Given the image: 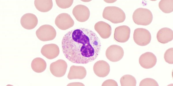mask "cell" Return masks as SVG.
<instances>
[{
    "label": "cell",
    "mask_w": 173,
    "mask_h": 86,
    "mask_svg": "<svg viewBox=\"0 0 173 86\" xmlns=\"http://www.w3.org/2000/svg\"><path fill=\"white\" fill-rule=\"evenodd\" d=\"M124 54V50L122 47L114 44L110 46L106 51V56L110 61L116 62L120 60Z\"/></svg>",
    "instance_id": "cell-6"
},
{
    "label": "cell",
    "mask_w": 173,
    "mask_h": 86,
    "mask_svg": "<svg viewBox=\"0 0 173 86\" xmlns=\"http://www.w3.org/2000/svg\"><path fill=\"white\" fill-rule=\"evenodd\" d=\"M103 17L114 24L123 22L126 18V15L120 8L114 6H109L104 9Z\"/></svg>",
    "instance_id": "cell-2"
},
{
    "label": "cell",
    "mask_w": 173,
    "mask_h": 86,
    "mask_svg": "<svg viewBox=\"0 0 173 86\" xmlns=\"http://www.w3.org/2000/svg\"><path fill=\"white\" fill-rule=\"evenodd\" d=\"M159 84L155 79L149 78L142 79L139 84L140 86H158Z\"/></svg>",
    "instance_id": "cell-22"
},
{
    "label": "cell",
    "mask_w": 173,
    "mask_h": 86,
    "mask_svg": "<svg viewBox=\"0 0 173 86\" xmlns=\"http://www.w3.org/2000/svg\"><path fill=\"white\" fill-rule=\"evenodd\" d=\"M157 58L153 53L146 52L140 57L139 62L140 66L145 69H149L153 67L156 64Z\"/></svg>",
    "instance_id": "cell-11"
},
{
    "label": "cell",
    "mask_w": 173,
    "mask_h": 86,
    "mask_svg": "<svg viewBox=\"0 0 173 86\" xmlns=\"http://www.w3.org/2000/svg\"><path fill=\"white\" fill-rule=\"evenodd\" d=\"M102 86H118L117 82L112 79H109L105 81L102 84Z\"/></svg>",
    "instance_id": "cell-25"
},
{
    "label": "cell",
    "mask_w": 173,
    "mask_h": 86,
    "mask_svg": "<svg viewBox=\"0 0 173 86\" xmlns=\"http://www.w3.org/2000/svg\"><path fill=\"white\" fill-rule=\"evenodd\" d=\"M133 20L136 24L142 26H147L152 22L153 15L151 12L148 9L139 8L133 13Z\"/></svg>",
    "instance_id": "cell-3"
},
{
    "label": "cell",
    "mask_w": 173,
    "mask_h": 86,
    "mask_svg": "<svg viewBox=\"0 0 173 86\" xmlns=\"http://www.w3.org/2000/svg\"><path fill=\"white\" fill-rule=\"evenodd\" d=\"M164 59L166 62L169 64H173V48L167 49L164 54Z\"/></svg>",
    "instance_id": "cell-24"
},
{
    "label": "cell",
    "mask_w": 173,
    "mask_h": 86,
    "mask_svg": "<svg viewBox=\"0 0 173 86\" xmlns=\"http://www.w3.org/2000/svg\"><path fill=\"white\" fill-rule=\"evenodd\" d=\"M94 29L102 38H108L111 35V26L104 21H100L97 22L95 25Z\"/></svg>",
    "instance_id": "cell-15"
},
{
    "label": "cell",
    "mask_w": 173,
    "mask_h": 86,
    "mask_svg": "<svg viewBox=\"0 0 173 86\" xmlns=\"http://www.w3.org/2000/svg\"><path fill=\"white\" fill-rule=\"evenodd\" d=\"M133 39L137 45L141 46H145L151 42V34L149 31L146 29L137 28L134 30Z\"/></svg>",
    "instance_id": "cell-5"
},
{
    "label": "cell",
    "mask_w": 173,
    "mask_h": 86,
    "mask_svg": "<svg viewBox=\"0 0 173 86\" xmlns=\"http://www.w3.org/2000/svg\"><path fill=\"white\" fill-rule=\"evenodd\" d=\"M62 48L66 58L75 63L86 64L95 60L100 51L101 44L97 35L85 28L74 29L63 36Z\"/></svg>",
    "instance_id": "cell-1"
},
{
    "label": "cell",
    "mask_w": 173,
    "mask_h": 86,
    "mask_svg": "<svg viewBox=\"0 0 173 86\" xmlns=\"http://www.w3.org/2000/svg\"><path fill=\"white\" fill-rule=\"evenodd\" d=\"M56 31L52 26L45 24L40 26L36 32V35L40 40L46 41L52 40L55 38Z\"/></svg>",
    "instance_id": "cell-4"
},
{
    "label": "cell",
    "mask_w": 173,
    "mask_h": 86,
    "mask_svg": "<svg viewBox=\"0 0 173 86\" xmlns=\"http://www.w3.org/2000/svg\"><path fill=\"white\" fill-rule=\"evenodd\" d=\"M120 83L121 86H136V80L132 75H126L121 78Z\"/></svg>",
    "instance_id": "cell-21"
},
{
    "label": "cell",
    "mask_w": 173,
    "mask_h": 86,
    "mask_svg": "<svg viewBox=\"0 0 173 86\" xmlns=\"http://www.w3.org/2000/svg\"><path fill=\"white\" fill-rule=\"evenodd\" d=\"M72 13L76 19L81 22L87 20L90 15V11L88 8L81 4L76 5L74 8Z\"/></svg>",
    "instance_id": "cell-10"
},
{
    "label": "cell",
    "mask_w": 173,
    "mask_h": 86,
    "mask_svg": "<svg viewBox=\"0 0 173 86\" xmlns=\"http://www.w3.org/2000/svg\"><path fill=\"white\" fill-rule=\"evenodd\" d=\"M159 7L165 13H170L173 11V0H161L159 2Z\"/></svg>",
    "instance_id": "cell-20"
},
{
    "label": "cell",
    "mask_w": 173,
    "mask_h": 86,
    "mask_svg": "<svg viewBox=\"0 0 173 86\" xmlns=\"http://www.w3.org/2000/svg\"><path fill=\"white\" fill-rule=\"evenodd\" d=\"M86 71L83 66L72 65L70 68L67 77L70 80L82 79L86 76Z\"/></svg>",
    "instance_id": "cell-16"
},
{
    "label": "cell",
    "mask_w": 173,
    "mask_h": 86,
    "mask_svg": "<svg viewBox=\"0 0 173 86\" xmlns=\"http://www.w3.org/2000/svg\"><path fill=\"white\" fill-rule=\"evenodd\" d=\"M34 4L37 10L43 12L48 11L52 9L53 6L52 0H35Z\"/></svg>",
    "instance_id": "cell-18"
},
{
    "label": "cell",
    "mask_w": 173,
    "mask_h": 86,
    "mask_svg": "<svg viewBox=\"0 0 173 86\" xmlns=\"http://www.w3.org/2000/svg\"><path fill=\"white\" fill-rule=\"evenodd\" d=\"M93 70L95 74L100 77H104L109 74L110 67L109 64L104 60H99L94 64Z\"/></svg>",
    "instance_id": "cell-12"
},
{
    "label": "cell",
    "mask_w": 173,
    "mask_h": 86,
    "mask_svg": "<svg viewBox=\"0 0 173 86\" xmlns=\"http://www.w3.org/2000/svg\"><path fill=\"white\" fill-rule=\"evenodd\" d=\"M46 66L47 64L45 60L40 57L34 58L31 63L32 70L37 73H41L44 71Z\"/></svg>",
    "instance_id": "cell-19"
},
{
    "label": "cell",
    "mask_w": 173,
    "mask_h": 86,
    "mask_svg": "<svg viewBox=\"0 0 173 86\" xmlns=\"http://www.w3.org/2000/svg\"><path fill=\"white\" fill-rule=\"evenodd\" d=\"M55 24L60 29L65 30L73 26L74 22L69 14L62 13L56 17L55 20Z\"/></svg>",
    "instance_id": "cell-7"
},
{
    "label": "cell",
    "mask_w": 173,
    "mask_h": 86,
    "mask_svg": "<svg viewBox=\"0 0 173 86\" xmlns=\"http://www.w3.org/2000/svg\"><path fill=\"white\" fill-rule=\"evenodd\" d=\"M156 37L159 42L162 44L167 43L173 40V31L167 27L162 28L158 32Z\"/></svg>",
    "instance_id": "cell-17"
},
{
    "label": "cell",
    "mask_w": 173,
    "mask_h": 86,
    "mask_svg": "<svg viewBox=\"0 0 173 86\" xmlns=\"http://www.w3.org/2000/svg\"><path fill=\"white\" fill-rule=\"evenodd\" d=\"M38 22V19L36 16L30 13L23 15L20 20L22 26L27 30H31L34 28L37 25Z\"/></svg>",
    "instance_id": "cell-14"
},
{
    "label": "cell",
    "mask_w": 173,
    "mask_h": 86,
    "mask_svg": "<svg viewBox=\"0 0 173 86\" xmlns=\"http://www.w3.org/2000/svg\"><path fill=\"white\" fill-rule=\"evenodd\" d=\"M67 67V64L66 61L60 59L50 64V70L53 75L57 77H60L65 75Z\"/></svg>",
    "instance_id": "cell-8"
},
{
    "label": "cell",
    "mask_w": 173,
    "mask_h": 86,
    "mask_svg": "<svg viewBox=\"0 0 173 86\" xmlns=\"http://www.w3.org/2000/svg\"><path fill=\"white\" fill-rule=\"evenodd\" d=\"M131 33L130 28L126 25L116 27L114 30V40L119 42L124 43L129 40Z\"/></svg>",
    "instance_id": "cell-9"
},
{
    "label": "cell",
    "mask_w": 173,
    "mask_h": 86,
    "mask_svg": "<svg viewBox=\"0 0 173 86\" xmlns=\"http://www.w3.org/2000/svg\"><path fill=\"white\" fill-rule=\"evenodd\" d=\"M67 86H84L82 83L80 82H74L69 83L67 85Z\"/></svg>",
    "instance_id": "cell-26"
},
{
    "label": "cell",
    "mask_w": 173,
    "mask_h": 86,
    "mask_svg": "<svg viewBox=\"0 0 173 86\" xmlns=\"http://www.w3.org/2000/svg\"><path fill=\"white\" fill-rule=\"evenodd\" d=\"M55 1L57 5L59 7L62 9H66L71 6L74 1L56 0Z\"/></svg>",
    "instance_id": "cell-23"
},
{
    "label": "cell",
    "mask_w": 173,
    "mask_h": 86,
    "mask_svg": "<svg viewBox=\"0 0 173 86\" xmlns=\"http://www.w3.org/2000/svg\"><path fill=\"white\" fill-rule=\"evenodd\" d=\"M59 46L54 44H45L43 46L41 50L42 54L49 59L57 57L59 55Z\"/></svg>",
    "instance_id": "cell-13"
}]
</instances>
